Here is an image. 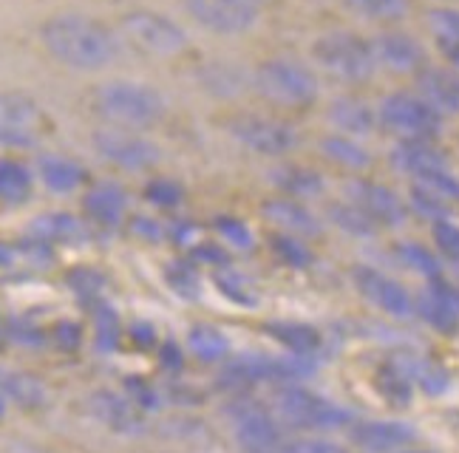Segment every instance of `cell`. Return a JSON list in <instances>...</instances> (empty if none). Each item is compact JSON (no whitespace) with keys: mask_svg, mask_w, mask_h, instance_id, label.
<instances>
[{"mask_svg":"<svg viewBox=\"0 0 459 453\" xmlns=\"http://www.w3.org/2000/svg\"><path fill=\"white\" fill-rule=\"evenodd\" d=\"M40 43L51 60L82 74L105 72L122 57L119 34L97 17L80 12L51 14L40 26Z\"/></svg>","mask_w":459,"mask_h":453,"instance_id":"1","label":"cell"},{"mask_svg":"<svg viewBox=\"0 0 459 453\" xmlns=\"http://www.w3.org/2000/svg\"><path fill=\"white\" fill-rule=\"evenodd\" d=\"M250 89L273 108L307 111L321 99V74L312 63L295 57H267L250 74Z\"/></svg>","mask_w":459,"mask_h":453,"instance_id":"2","label":"cell"},{"mask_svg":"<svg viewBox=\"0 0 459 453\" xmlns=\"http://www.w3.org/2000/svg\"><path fill=\"white\" fill-rule=\"evenodd\" d=\"M309 63L317 74L341 85H366L380 74L372 40L349 29H332L317 34L309 46Z\"/></svg>","mask_w":459,"mask_h":453,"instance_id":"3","label":"cell"},{"mask_svg":"<svg viewBox=\"0 0 459 453\" xmlns=\"http://www.w3.org/2000/svg\"><path fill=\"white\" fill-rule=\"evenodd\" d=\"M94 111L114 128L148 131L168 116V97L151 82L111 80L94 91Z\"/></svg>","mask_w":459,"mask_h":453,"instance_id":"4","label":"cell"},{"mask_svg":"<svg viewBox=\"0 0 459 453\" xmlns=\"http://www.w3.org/2000/svg\"><path fill=\"white\" fill-rule=\"evenodd\" d=\"M315 357H301V355H238L233 360H224L221 374H219V386L224 391L241 394L261 382H275V386H284V382H304L307 377L315 374Z\"/></svg>","mask_w":459,"mask_h":453,"instance_id":"5","label":"cell"},{"mask_svg":"<svg viewBox=\"0 0 459 453\" xmlns=\"http://www.w3.org/2000/svg\"><path fill=\"white\" fill-rule=\"evenodd\" d=\"M275 416L295 431H341L358 420L355 411L332 403L329 397L307 389L304 382H284L275 394Z\"/></svg>","mask_w":459,"mask_h":453,"instance_id":"6","label":"cell"},{"mask_svg":"<svg viewBox=\"0 0 459 453\" xmlns=\"http://www.w3.org/2000/svg\"><path fill=\"white\" fill-rule=\"evenodd\" d=\"M224 131L236 145L264 156V159H284V156L301 148V131L292 122L273 114H233L224 119Z\"/></svg>","mask_w":459,"mask_h":453,"instance_id":"7","label":"cell"},{"mask_svg":"<svg viewBox=\"0 0 459 453\" xmlns=\"http://www.w3.org/2000/svg\"><path fill=\"white\" fill-rule=\"evenodd\" d=\"M377 128L394 139H439L446 119L414 89L388 91L377 99Z\"/></svg>","mask_w":459,"mask_h":453,"instance_id":"8","label":"cell"},{"mask_svg":"<svg viewBox=\"0 0 459 453\" xmlns=\"http://www.w3.org/2000/svg\"><path fill=\"white\" fill-rule=\"evenodd\" d=\"M119 31L122 38L153 57H176L190 46L187 29L182 23H176L173 17L153 9L126 12L119 17Z\"/></svg>","mask_w":459,"mask_h":453,"instance_id":"9","label":"cell"},{"mask_svg":"<svg viewBox=\"0 0 459 453\" xmlns=\"http://www.w3.org/2000/svg\"><path fill=\"white\" fill-rule=\"evenodd\" d=\"M51 119L31 94L0 91V148L29 150L48 133Z\"/></svg>","mask_w":459,"mask_h":453,"instance_id":"10","label":"cell"},{"mask_svg":"<svg viewBox=\"0 0 459 453\" xmlns=\"http://www.w3.org/2000/svg\"><path fill=\"white\" fill-rule=\"evenodd\" d=\"M227 411L230 420H233L236 445L244 453H278L284 445V425L275 414H270V408H264L255 399L241 394Z\"/></svg>","mask_w":459,"mask_h":453,"instance_id":"11","label":"cell"},{"mask_svg":"<svg viewBox=\"0 0 459 453\" xmlns=\"http://www.w3.org/2000/svg\"><path fill=\"white\" fill-rule=\"evenodd\" d=\"M94 150L105 162L128 170V173H145L153 170L162 159V148L143 133V131H128V128H102L91 136Z\"/></svg>","mask_w":459,"mask_h":453,"instance_id":"12","label":"cell"},{"mask_svg":"<svg viewBox=\"0 0 459 453\" xmlns=\"http://www.w3.org/2000/svg\"><path fill=\"white\" fill-rule=\"evenodd\" d=\"M351 284H355L360 298L368 306L383 312L385 318H394V321L414 318V312H417L414 295L405 289L397 278L385 275L383 269L368 267V264H355L351 267Z\"/></svg>","mask_w":459,"mask_h":453,"instance_id":"13","label":"cell"},{"mask_svg":"<svg viewBox=\"0 0 459 453\" xmlns=\"http://www.w3.org/2000/svg\"><path fill=\"white\" fill-rule=\"evenodd\" d=\"M343 193H346L343 199L358 204L380 230H400L409 221V204H405V199L394 187H388L377 179H368L366 173L363 176H351L343 184Z\"/></svg>","mask_w":459,"mask_h":453,"instance_id":"14","label":"cell"},{"mask_svg":"<svg viewBox=\"0 0 459 453\" xmlns=\"http://www.w3.org/2000/svg\"><path fill=\"white\" fill-rule=\"evenodd\" d=\"M190 21L219 38H238L261 23V9L247 6L241 0H185Z\"/></svg>","mask_w":459,"mask_h":453,"instance_id":"15","label":"cell"},{"mask_svg":"<svg viewBox=\"0 0 459 453\" xmlns=\"http://www.w3.org/2000/svg\"><path fill=\"white\" fill-rule=\"evenodd\" d=\"M368 40H372L377 68L385 74H392V77H411L414 80V74L429 63L426 46H422L414 34L403 31L400 26L377 29L375 38H368Z\"/></svg>","mask_w":459,"mask_h":453,"instance_id":"16","label":"cell"},{"mask_svg":"<svg viewBox=\"0 0 459 453\" xmlns=\"http://www.w3.org/2000/svg\"><path fill=\"white\" fill-rule=\"evenodd\" d=\"M88 411L94 420L117 437H139L145 431V411H139L128 394L100 389L88 397Z\"/></svg>","mask_w":459,"mask_h":453,"instance_id":"17","label":"cell"},{"mask_svg":"<svg viewBox=\"0 0 459 453\" xmlns=\"http://www.w3.org/2000/svg\"><path fill=\"white\" fill-rule=\"evenodd\" d=\"M414 91L443 119H459V72L426 63L414 74Z\"/></svg>","mask_w":459,"mask_h":453,"instance_id":"18","label":"cell"},{"mask_svg":"<svg viewBox=\"0 0 459 453\" xmlns=\"http://www.w3.org/2000/svg\"><path fill=\"white\" fill-rule=\"evenodd\" d=\"M346 431L349 442L368 453H392L417 442V428L403 420H355Z\"/></svg>","mask_w":459,"mask_h":453,"instance_id":"19","label":"cell"},{"mask_svg":"<svg viewBox=\"0 0 459 453\" xmlns=\"http://www.w3.org/2000/svg\"><path fill=\"white\" fill-rule=\"evenodd\" d=\"M264 221H270L278 233H290L298 238H315L324 233V218L301 199L292 196H275L261 204Z\"/></svg>","mask_w":459,"mask_h":453,"instance_id":"20","label":"cell"},{"mask_svg":"<svg viewBox=\"0 0 459 453\" xmlns=\"http://www.w3.org/2000/svg\"><path fill=\"white\" fill-rule=\"evenodd\" d=\"M417 312L414 315L420 321H426L431 329L443 335L459 332V289L446 284L443 278H434L429 286L422 289V295L414 298Z\"/></svg>","mask_w":459,"mask_h":453,"instance_id":"21","label":"cell"},{"mask_svg":"<svg viewBox=\"0 0 459 453\" xmlns=\"http://www.w3.org/2000/svg\"><path fill=\"white\" fill-rule=\"evenodd\" d=\"M326 122L334 133L368 139L377 131V108L366 97L358 94H338L326 106Z\"/></svg>","mask_w":459,"mask_h":453,"instance_id":"22","label":"cell"},{"mask_svg":"<svg viewBox=\"0 0 459 453\" xmlns=\"http://www.w3.org/2000/svg\"><path fill=\"white\" fill-rule=\"evenodd\" d=\"M388 165L405 179H417L422 173L446 167L448 156L437 145V139H394V148L388 153Z\"/></svg>","mask_w":459,"mask_h":453,"instance_id":"23","label":"cell"},{"mask_svg":"<svg viewBox=\"0 0 459 453\" xmlns=\"http://www.w3.org/2000/svg\"><path fill=\"white\" fill-rule=\"evenodd\" d=\"M34 176L38 182L51 190L57 196H72L88 184V170L82 162L72 159V156H63L55 150H46L34 159Z\"/></svg>","mask_w":459,"mask_h":453,"instance_id":"24","label":"cell"},{"mask_svg":"<svg viewBox=\"0 0 459 453\" xmlns=\"http://www.w3.org/2000/svg\"><path fill=\"white\" fill-rule=\"evenodd\" d=\"M85 218L100 230H114L128 218V193L117 182H97L82 196Z\"/></svg>","mask_w":459,"mask_h":453,"instance_id":"25","label":"cell"},{"mask_svg":"<svg viewBox=\"0 0 459 453\" xmlns=\"http://www.w3.org/2000/svg\"><path fill=\"white\" fill-rule=\"evenodd\" d=\"M88 233L91 230H88L85 221L63 210L40 213L29 224V238L48 244V247H77V244L88 241Z\"/></svg>","mask_w":459,"mask_h":453,"instance_id":"26","label":"cell"},{"mask_svg":"<svg viewBox=\"0 0 459 453\" xmlns=\"http://www.w3.org/2000/svg\"><path fill=\"white\" fill-rule=\"evenodd\" d=\"M270 184L281 196H292L301 201H312L326 193V176L301 162H284L270 170Z\"/></svg>","mask_w":459,"mask_h":453,"instance_id":"27","label":"cell"},{"mask_svg":"<svg viewBox=\"0 0 459 453\" xmlns=\"http://www.w3.org/2000/svg\"><path fill=\"white\" fill-rule=\"evenodd\" d=\"M321 156L338 170L351 173V176H363V173L375 167V153L366 148L363 139L334 131L321 139Z\"/></svg>","mask_w":459,"mask_h":453,"instance_id":"28","label":"cell"},{"mask_svg":"<svg viewBox=\"0 0 459 453\" xmlns=\"http://www.w3.org/2000/svg\"><path fill=\"white\" fill-rule=\"evenodd\" d=\"M0 397L17 408L38 411L48 403V386L40 377H34L29 372L4 369V365H0Z\"/></svg>","mask_w":459,"mask_h":453,"instance_id":"29","label":"cell"},{"mask_svg":"<svg viewBox=\"0 0 459 453\" xmlns=\"http://www.w3.org/2000/svg\"><path fill=\"white\" fill-rule=\"evenodd\" d=\"M264 332H267L275 343H281L290 355H301V357H315L324 348V332L312 323L301 321H273L264 323Z\"/></svg>","mask_w":459,"mask_h":453,"instance_id":"30","label":"cell"},{"mask_svg":"<svg viewBox=\"0 0 459 453\" xmlns=\"http://www.w3.org/2000/svg\"><path fill=\"white\" fill-rule=\"evenodd\" d=\"M34 167L14 159V156H0V204L6 207H23L34 196Z\"/></svg>","mask_w":459,"mask_h":453,"instance_id":"31","label":"cell"},{"mask_svg":"<svg viewBox=\"0 0 459 453\" xmlns=\"http://www.w3.org/2000/svg\"><path fill=\"white\" fill-rule=\"evenodd\" d=\"M403 374L409 377L417 389H422L429 397H443L448 389H451V374L446 365H439L437 360L431 357H420V355H394L392 357Z\"/></svg>","mask_w":459,"mask_h":453,"instance_id":"32","label":"cell"},{"mask_svg":"<svg viewBox=\"0 0 459 453\" xmlns=\"http://www.w3.org/2000/svg\"><path fill=\"white\" fill-rule=\"evenodd\" d=\"M324 221L332 224L334 230H341L349 238H358V241H372L380 235V226L368 218L358 204H351L349 199L341 201H332L324 213Z\"/></svg>","mask_w":459,"mask_h":453,"instance_id":"33","label":"cell"},{"mask_svg":"<svg viewBox=\"0 0 459 453\" xmlns=\"http://www.w3.org/2000/svg\"><path fill=\"white\" fill-rule=\"evenodd\" d=\"M343 6L372 26H400L411 12V0H343Z\"/></svg>","mask_w":459,"mask_h":453,"instance_id":"34","label":"cell"},{"mask_svg":"<svg viewBox=\"0 0 459 453\" xmlns=\"http://www.w3.org/2000/svg\"><path fill=\"white\" fill-rule=\"evenodd\" d=\"M190 355L202 363H224L230 357V338L210 323H196L187 332Z\"/></svg>","mask_w":459,"mask_h":453,"instance_id":"35","label":"cell"},{"mask_svg":"<svg viewBox=\"0 0 459 453\" xmlns=\"http://www.w3.org/2000/svg\"><path fill=\"white\" fill-rule=\"evenodd\" d=\"M394 258L405 269L417 272L426 281H434V278H443V258H439L431 247L420 241H397L394 244Z\"/></svg>","mask_w":459,"mask_h":453,"instance_id":"36","label":"cell"},{"mask_svg":"<svg viewBox=\"0 0 459 453\" xmlns=\"http://www.w3.org/2000/svg\"><path fill=\"white\" fill-rule=\"evenodd\" d=\"M213 284H216V289L224 295V298H227L230 303H236V306L255 309L258 301H261V295H258L255 284H253L244 272L233 269L230 264L213 269Z\"/></svg>","mask_w":459,"mask_h":453,"instance_id":"37","label":"cell"},{"mask_svg":"<svg viewBox=\"0 0 459 453\" xmlns=\"http://www.w3.org/2000/svg\"><path fill=\"white\" fill-rule=\"evenodd\" d=\"M405 204H409V213L426 218L429 224L439 221V218H451L454 216V204L448 199H443L439 193H434L431 187L420 184V182H409V193H405Z\"/></svg>","mask_w":459,"mask_h":453,"instance_id":"38","label":"cell"},{"mask_svg":"<svg viewBox=\"0 0 459 453\" xmlns=\"http://www.w3.org/2000/svg\"><path fill=\"white\" fill-rule=\"evenodd\" d=\"M377 389L385 397V403H392L394 408L411 406L414 399V382L403 374V369L394 360H385L377 372Z\"/></svg>","mask_w":459,"mask_h":453,"instance_id":"39","label":"cell"},{"mask_svg":"<svg viewBox=\"0 0 459 453\" xmlns=\"http://www.w3.org/2000/svg\"><path fill=\"white\" fill-rule=\"evenodd\" d=\"M270 252L290 269H309L312 261H315V252H312L307 238L278 233V230L270 235Z\"/></svg>","mask_w":459,"mask_h":453,"instance_id":"40","label":"cell"},{"mask_svg":"<svg viewBox=\"0 0 459 453\" xmlns=\"http://www.w3.org/2000/svg\"><path fill=\"white\" fill-rule=\"evenodd\" d=\"M165 281H168L170 292L179 295L182 301H196L202 295V272H199L196 261H190V258L170 261L165 269Z\"/></svg>","mask_w":459,"mask_h":453,"instance_id":"41","label":"cell"},{"mask_svg":"<svg viewBox=\"0 0 459 453\" xmlns=\"http://www.w3.org/2000/svg\"><path fill=\"white\" fill-rule=\"evenodd\" d=\"M202 85L219 97H236L250 85V77H244L238 68L227 65V63H213V65L202 68Z\"/></svg>","mask_w":459,"mask_h":453,"instance_id":"42","label":"cell"},{"mask_svg":"<svg viewBox=\"0 0 459 453\" xmlns=\"http://www.w3.org/2000/svg\"><path fill=\"white\" fill-rule=\"evenodd\" d=\"M213 233H216L219 244H224L227 250L247 252V250L255 247L253 226L247 221H241L238 216H216L213 218Z\"/></svg>","mask_w":459,"mask_h":453,"instance_id":"43","label":"cell"},{"mask_svg":"<svg viewBox=\"0 0 459 453\" xmlns=\"http://www.w3.org/2000/svg\"><path fill=\"white\" fill-rule=\"evenodd\" d=\"M426 29L431 31L434 46L459 43V6L454 4H431L426 12Z\"/></svg>","mask_w":459,"mask_h":453,"instance_id":"44","label":"cell"},{"mask_svg":"<svg viewBox=\"0 0 459 453\" xmlns=\"http://www.w3.org/2000/svg\"><path fill=\"white\" fill-rule=\"evenodd\" d=\"M143 199L156 210H176L185 204V187L170 176H153L143 187Z\"/></svg>","mask_w":459,"mask_h":453,"instance_id":"45","label":"cell"},{"mask_svg":"<svg viewBox=\"0 0 459 453\" xmlns=\"http://www.w3.org/2000/svg\"><path fill=\"white\" fill-rule=\"evenodd\" d=\"M91 318H94V340L100 352H114L119 346V315L108 301L91 303Z\"/></svg>","mask_w":459,"mask_h":453,"instance_id":"46","label":"cell"},{"mask_svg":"<svg viewBox=\"0 0 459 453\" xmlns=\"http://www.w3.org/2000/svg\"><path fill=\"white\" fill-rule=\"evenodd\" d=\"M431 241H434V252L439 258L459 264V221L454 216L431 224Z\"/></svg>","mask_w":459,"mask_h":453,"instance_id":"47","label":"cell"},{"mask_svg":"<svg viewBox=\"0 0 459 453\" xmlns=\"http://www.w3.org/2000/svg\"><path fill=\"white\" fill-rule=\"evenodd\" d=\"M68 284L74 286V292L80 295L82 301H88V303L102 301L105 278L97 269H74L72 275H68Z\"/></svg>","mask_w":459,"mask_h":453,"instance_id":"48","label":"cell"},{"mask_svg":"<svg viewBox=\"0 0 459 453\" xmlns=\"http://www.w3.org/2000/svg\"><path fill=\"white\" fill-rule=\"evenodd\" d=\"M126 394L131 397V403H134L139 411H145V414L162 408V394H159V389L148 386L145 380L128 377V380H126Z\"/></svg>","mask_w":459,"mask_h":453,"instance_id":"49","label":"cell"},{"mask_svg":"<svg viewBox=\"0 0 459 453\" xmlns=\"http://www.w3.org/2000/svg\"><path fill=\"white\" fill-rule=\"evenodd\" d=\"M278 453H349L346 445L334 440H317V437H304V440H284Z\"/></svg>","mask_w":459,"mask_h":453,"instance_id":"50","label":"cell"},{"mask_svg":"<svg viewBox=\"0 0 459 453\" xmlns=\"http://www.w3.org/2000/svg\"><path fill=\"white\" fill-rule=\"evenodd\" d=\"M51 340H55L63 352H74V348L82 343V329L74 321H60L51 329Z\"/></svg>","mask_w":459,"mask_h":453,"instance_id":"51","label":"cell"},{"mask_svg":"<svg viewBox=\"0 0 459 453\" xmlns=\"http://www.w3.org/2000/svg\"><path fill=\"white\" fill-rule=\"evenodd\" d=\"M131 230L136 238L151 241V244H159L162 238H168V224H159L156 218H148V216H136L131 221Z\"/></svg>","mask_w":459,"mask_h":453,"instance_id":"52","label":"cell"},{"mask_svg":"<svg viewBox=\"0 0 459 453\" xmlns=\"http://www.w3.org/2000/svg\"><path fill=\"white\" fill-rule=\"evenodd\" d=\"M159 360H162V365H165L168 372H179L182 365H185V352H182V346H179V343H173V340L159 343Z\"/></svg>","mask_w":459,"mask_h":453,"instance_id":"53","label":"cell"},{"mask_svg":"<svg viewBox=\"0 0 459 453\" xmlns=\"http://www.w3.org/2000/svg\"><path fill=\"white\" fill-rule=\"evenodd\" d=\"M12 340L14 343H21V346H38V343H43L46 340V335L40 332V329H31V326H26V323H21V321H14L12 323Z\"/></svg>","mask_w":459,"mask_h":453,"instance_id":"54","label":"cell"},{"mask_svg":"<svg viewBox=\"0 0 459 453\" xmlns=\"http://www.w3.org/2000/svg\"><path fill=\"white\" fill-rule=\"evenodd\" d=\"M131 335H134V340L143 346V348H151V346H156V332H153V326L151 323H134L131 326Z\"/></svg>","mask_w":459,"mask_h":453,"instance_id":"55","label":"cell"},{"mask_svg":"<svg viewBox=\"0 0 459 453\" xmlns=\"http://www.w3.org/2000/svg\"><path fill=\"white\" fill-rule=\"evenodd\" d=\"M21 258H23L21 247H12V244L0 241V269H9V267H14Z\"/></svg>","mask_w":459,"mask_h":453,"instance_id":"56","label":"cell"},{"mask_svg":"<svg viewBox=\"0 0 459 453\" xmlns=\"http://www.w3.org/2000/svg\"><path fill=\"white\" fill-rule=\"evenodd\" d=\"M437 51L443 55V60L454 68V72H459V43H439Z\"/></svg>","mask_w":459,"mask_h":453,"instance_id":"57","label":"cell"},{"mask_svg":"<svg viewBox=\"0 0 459 453\" xmlns=\"http://www.w3.org/2000/svg\"><path fill=\"white\" fill-rule=\"evenodd\" d=\"M241 4H247V6H255V9H267L270 4H273V0H241Z\"/></svg>","mask_w":459,"mask_h":453,"instance_id":"58","label":"cell"},{"mask_svg":"<svg viewBox=\"0 0 459 453\" xmlns=\"http://www.w3.org/2000/svg\"><path fill=\"white\" fill-rule=\"evenodd\" d=\"M6 406H9V403H6L4 397H0V420H4V414H6Z\"/></svg>","mask_w":459,"mask_h":453,"instance_id":"59","label":"cell"},{"mask_svg":"<svg viewBox=\"0 0 459 453\" xmlns=\"http://www.w3.org/2000/svg\"><path fill=\"white\" fill-rule=\"evenodd\" d=\"M400 453H434V450H400Z\"/></svg>","mask_w":459,"mask_h":453,"instance_id":"60","label":"cell"},{"mask_svg":"<svg viewBox=\"0 0 459 453\" xmlns=\"http://www.w3.org/2000/svg\"><path fill=\"white\" fill-rule=\"evenodd\" d=\"M429 4H454V0H429Z\"/></svg>","mask_w":459,"mask_h":453,"instance_id":"61","label":"cell"},{"mask_svg":"<svg viewBox=\"0 0 459 453\" xmlns=\"http://www.w3.org/2000/svg\"><path fill=\"white\" fill-rule=\"evenodd\" d=\"M0 338H4V321H0Z\"/></svg>","mask_w":459,"mask_h":453,"instance_id":"62","label":"cell"}]
</instances>
